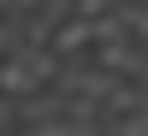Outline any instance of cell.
Wrapping results in <instances>:
<instances>
[{
    "label": "cell",
    "mask_w": 148,
    "mask_h": 136,
    "mask_svg": "<svg viewBox=\"0 0 148 136\" xmlns=\"http://www.w3.org/2000/svg\"><path fill=\"white\" fill-rule=\"evenodd\" d=\"M83 53H89L95 65L119 71V77H148V42H142V36H125V30H113V36H101V42H89Z\"/></svg>",
    "instance_id": "6da1fadb"
}]
</instances>
